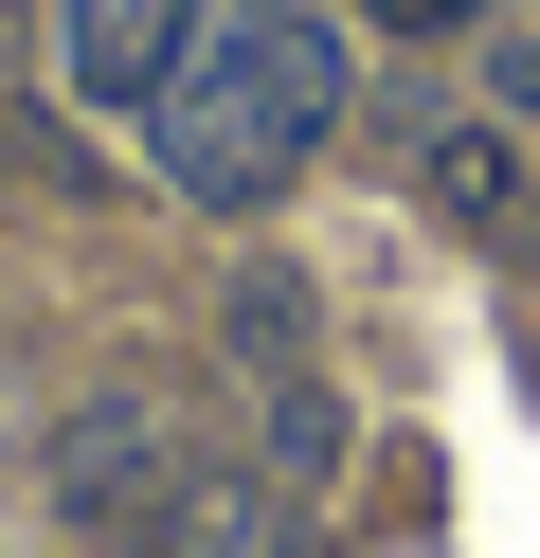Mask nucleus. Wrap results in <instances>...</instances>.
Masks as SVG:
<instances>
[{"mask_svg": "<svg viewBox=\"0 0 540 558\" xmlns=\"http://www.w3.org/2000/svg\"><path fill=\"white\" fill-rule=\"evenodd\" d=\"M144 126H163V181L199 198V217H252V198H288L307 145L343 126V37L288 19V0H235V19H199V54H180V90Z\"/></svg>", "mask_w": 540, "mask_h": 558, "instance_id": "1", "label": "nucleus"}, {"mask_svg": "<svg viewBox=\"0 0 540 558\" xmlns=\"http://www.w3.org/2000/svg\"><path fill=\"white\" fill-rule=\"evenodd\" d=\"M163 486H180L163 397H72V414H55V505H72V522H144Z\"/></svg>", "mask_w": 540, "mask_h": 558, "instance_id": "2", "label": "nucleus"}, {"mask_svg": "<svg viewBox=\"0 0 540 558\" xmlns=\"http://www.w3.org/2000/svg\"><path fill=\"white\" fill-rule=\"evenodd\" d=\"M180 54H199V0H72L55 19V73L91 90V109H163Z\"/></svg>", "mask_w": 540, "mask_h": 558, "instance_id": "3", "label": "nucleus"}, {"mask_svg": "<svg viewBox=\"0 0 540 558\" xmlns=\"http://www.w3.org/2000/svg\"><path fill=\"white\" fill-rule=\"evenodd\" d=\"M127 541H144V558H288V486H252V469H180Z\"/></svg>", "mask_w": 540, "mask_h": 558, "instance_id": "4", "label": "nucleus"}, {"mask_svg": "<svg viewBox=\"0 0 540 558\" xmlns=\"http://www.w3.org/2000/svg\"><path fill=\"white\" fill-rule=\"evenodd\" d=\"M415 198H432L451 234H504V217H523V145H504V126H432Z\"/></svg>", "mask_w": 540, "mask_h": 558, "instance_id": "5", "label": "nucleus"}, {"mask_svg": "<svg viewBox=\"0 0 540 558\" xmlns=\"http://www.w3.org/2000/svg\"><path fill=\"white\" fill-rule=\"evenodd\" d=\"M343 469V397L324 378H271V486H324Z\"/></svg>", "mask_w": 540, "mask_h": 558, "instance_id": "6", "label": "nucleus"}, {"mask_svg": "<svg viewBox=\"0 0 540 558\" xmlns=\"http://www.w3.org/2000/svg\"><path fill=\"white\" fill-rule=\"evenodd\" d=\"M0 181H19V198H91V162H72V126L0 109Z\"/></svg>", "mask_w": 540, "mask_h": 558, "instance_id": "7", "label": "nucleus"}, {"mask_svg": "<svg viewBox=\"0 0 540 558\" xmlns=\"http://www.w3.org/2000/svg\"><path fill=\"white\" fill-rule=\"evenodd\" d=\"M396 37H468V19H487V0H379Z\"/></svg>", "mask_w": 540, "mask_h": 558, "instance_id": "8", "label": "nucleus"}]
</instances>
